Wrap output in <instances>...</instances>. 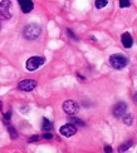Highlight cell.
<instances>
[{"instance_id":"obj_16","label":"cell","mask_w":137,"mask_h":153,"mask_svg":"<svg viewBox=\"0 0 137 153\" xmlns=\"http://www.w3.org/2000/svg\"><path fill=\"white\" fill-rule=\"evenodd\" d=\"M8 131H9V133H10V136H11L13 138H16V137H18V133L15 132V129H14V127H11V126H8Z\"/></svg>"},{"instance_id":"obj_3","label":"cell","mask_w":137,"mask_h":153,"mask_svg":"<svg viewBox=\"0 0 137 153\" xmlns=\"http://www.w3.org/2000/svg\"><path fill=\"white\" fill-rule=\"evenodd\" d=\"M10 8H11L10 0H3V1H0V20H8V19L11 18Z\"/></svg>"},{"instance_id":"obj_7","label":"cell","mask_w":137,"mask_h":153,"mask_svg":"<svg viewBox=\"0 0 137 153\" xmlns=\"http://www.w3.org/2000/svg\"><path fill=\"white\" fill-rule=\"evenodd\" d=\"M37 87V82L35 80H31V79H25L22 80L20 83L18 84V88L23 92H30Z\"/></svg>"},{"instance_id":"obj_15","label":"cell","mask_w":137,"mask_h":153,"mask_svg":"<svg viewBox=\"0 0 137 153\" xmlns=\"http://www.w3.org/2000/svg\"><path fill=\"white\" fill-rule=\"evenodd\" d=\"M70 123H73L74 126H84V122H82V120H79L78 118H70Z\"/></svg>"},{"instance_id":"obj_17","label":"cell","mask_w":137,"mask_h":153,"mask_svg":"<svg viewBox=\"0 0 137 153\" xmlns=\"http://www.w3.org/2000/svg\"><path fill=\"white\" fill-rule=\"evenodd\" d=\"M131 4V0H120V6L121 8H127Z\"/></svg>"},{"instance_id":"obj_12","label":"cell","mask_w":137,"mask_h":153,"mask_svg":"<svg viewBox=\"0 0 137 153\" xmlns=\"http://www.w3.org/2000/svg\"><path fill=\"white\" fill-rule=\"evenodd\" d=\"M132 141H128V142H126V143H123L122 146H120V148H118V152H126L128 148H131L132 147Z\"/></svg>"},{"instance_id":"obj_9","label":"cell","mask_w":137,"mask_h":153,"mask_svg":"<svg viewBox=\"0 0 137 153\" xmlns=\"http://www.w3.org/2000/svg\"><path fill=\"white\" fill-rule=\"evenodd\" d=\"M18 1H19V5H20L23 13H30L34 8V4L31 0H18Z\"/></svg>"},{"instance_id":"obj_6","label":"cell","mask_w":137,"mask_h":153,"mask_svg":"<svg viewBox=\"0 0 137 153\" xmlns=\"http://www.w3.org/2000/svg\"><path fill=\"white\" fill-rule=\"evenodd\" d=\"M59 133L64 137H72L77 133V126H74L73 123H68V124H64L61 127Z\"/></svg>"},{"instance_id":"obj_11","label":"cell","mask_w":137,"mask_h":153,"mask_svg":"<svg viewBox=\"0 0 137 153\" xmlns=\"http://www.w3.org/2000/svg\"><path fill=\"white\" fill-rule=\"evenodd\" d=\"M42 128H43L44 131H50L52 128H53V124H52V122H50L49 119L44 118V119H43V126H42Z\"/></svg>"},{"instance_id":"obj_13","label":"cell","mask_w":137,"mask_h":153,"mask_svg":"<svg viewBox=\"0 0 137 153\" xmlns=\"http://www.w3.org/2000/svg\"><path fill=\"white\" fill-rule=\"evenodd\" d=\"M108 4V0H96V8L97 9H102Z\"/></svg>"},{"instance_id":"obj_10","label":"cell","mask_w":137,"mask_h":153,"mask_svg":"<svg viewBox=\"0 0 137 153\" xmlns=\"http://www.w3.org/2000/svg\"><path fill=\"white\" fill-rule=\"evenodd\" d=\"M121 42H122V45L125 47L126 49L131 48L132 44H133V40H132V36L130 35L128 33H123L122 34V38H121Z\"/></svg>"},{"instance_id":"obj_8","label":"cell","mask_w":137,"mask_h":153,"mask_svg":"<svg viewBox=\"0 0 137 153\" xmlns=\"http://www.w3.org/2000/svg\"><path fill=\"white\" fill-rule=\"evenodd\" d=\"M126 112H127V104L123 103V102H120V103H117L113 107V114L117 118L123 117L126 114Z\"/></svg>"},{"instance_id":"obj_22","label":"cell","mask_w":137,"mask_h":153,"mask_svg":"<svg viewBox=\"0 0 137 153\" xmlns=\"http://www.w3.org/2000/svg\"><path fill=\"white\" fill-rule=\"evenodd\" d=\"M104 152H112V149H111L109 146H107V147H104Z\"/></svg>"},{"instance_id":"obj_1","label":"cell","mask_w":137,"mask_h":153,"mask_svg":"<svg viewBox=\"0 0 137 153\" xmlns=\"http://www.w3.org/2000/svg\"><path fill=\"white\" fill-rule=\"evenodd\" d=\"M109 64L112 65L115 69H118V71H120V69L125 68L128 64V59L126 58L125 55H122V54H115V55H111Z\"/></svg>"},{"instance_id":"obj_18","label":"cell","mask_w":137,"mask_h":153,"mask_svg":"<svg viewBox=\"0 0 137 153\" xmlns=\"http://www.w3.org/2000/svg\"><path fill=\"white\" fill-rule=\"evenodd\" d=\"M68 34H69V36L72 38V39H74V40H78V38L73 34V33H72V30H68Z\"/></svg>"},{"instance_id":"obj_2","label":"cell","mask_w":137,"mask_h":153,"mask_svg":"<svg viewBox=\"0 0 137 153\" xmlns=\"http://www.w3.org/2000/svg\"><path fill=\"white\" fill-rule=\"evenodd\" d=\"M40 27L37 24H29L28 27H25L24 29V36L29 40H34L40 35Z\"/></svg>"},{"instance_id":"obj_14","label":"cell","mask_w":137,"mask_h":153,"mask_svg":"<svg viewBox=\"0 0 137 153\" xmlns=\"http://www.w3.org/2000/svg\"><path fill=\"white\" fill-rule=\"evenodd\" d=\"M132 120H133V118H132L131 114H125V116H123V123H125V124L131 126L132 124Z\"/></svg>"},{"instance_id":"obj_4","label":"cell","mask_w":137,"mask_h":153,"mask_svg":"<svg viewBox=\"0 0 137 153\" xmlns=\"http://www.w3.org/2000/svg\"><path fill=\"white\" fill-rule=\"evenodd\" d=\"M44 63H45V58H43V56H31V58L27 60V69L29 72H34L40 65H43Z\"/></svg>"},{"instance_id":"obj_20","label":"cell","mask_w":137,"mask_h":153,"mask_svg":"<svg viewBox=\"0 0 137 153\" xmlns=\"http://www.w3.org/2000/svg\"><path fill=\"white\" fill-rule=\"evenodd\" d=\"M43 138H45V139H52V138H53V136H52L50 133H47V134H44Z\"/></svg>"},{"instance_id":"obj_23","label":"cell","mask_w":137,"mask_h":153,"mask_svg":"<svg viewBox=\"0 0 137 153\" xmlns=\"http://www.w3.org/2000/svg\"><path fill=\"white\" fill-rule=\"evenodd\" d=\"M133 99H135V102H137V93L133 95Z\"/></svg>"},{"instance_id":"obj_5","label":"cell","mask_w":137,"mask_h":153,"mask_svg":"<svg viewBox=\"0 0 137 153\" xmlns=\"http://www.w3.org/2000/svg\"><path fill=\"white\" fill-rule=\"evenodd\" d=\"M63 111L67 114H69V116H74L79 111V105L73 100H67L63 103Z\"/></svg>"},{"instance_id":"obj_21","label":"cell","mask_w":137,"mask_h":153,"mask_svg":"<svg viewBox=\"0 0 137 153\" xmlns=\"http://www.w3.org/2000/svg\"><path fill=\"white\" fill-rule=\"evenodd\" d=\"M10 116H11V112L6 113V114H5V117H4V118H5V120H9V119H10Z\"/></svg>"},{"instance_id":"obj_19","label":"cell","mask_w":137,"mask_h":153,"mask_svg":"<svg viewBox=\"0 0 137 153\" xmlns=\"http://www.w3.org/2000/svg\"><path fill=\"white\" fill-rule=\"evenodd\" d=\"M38 139H39V137H38V136H31V137H30V139H29V142H37Z\"/></svg>"}]
</instances>
